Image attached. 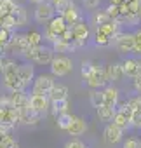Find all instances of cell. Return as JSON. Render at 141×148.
<instances>
[{
	"instance_id": "83f0119b",
	"label": "cell",
	"mask_w": 141,
	"mask_h": 148,
	"mask_svg": "<svg viewBox=\"0 0 141 148\" xmlns=\"http://www.w3.org/2000/svg\"><path fill=\"white\" fill-rule=\"evenodd\" d=\"M51 112L56 117L66 113L68 112V99H64V101H51Z\"/></svg>"
},
{
	"instance_id": "52a82bcc",
	"label": "cell",
	"mask_w": 141,
	"mask_h": 148,
	"mask_svg": "<svg viewBox=\"0 0 141 148\" xmlns=\"http://www.w3.org/2000/svg\"><path fill=\"white\" fill-rule=\"evenodd\" d=\"M51 110V99L49 96H38V94H30V112L37 115H45Z\"/></svg>"
},
{
	"instance_id": "d4e9b609",
	"label": "cell",
	"mask_w": 141,
	"mask_h": 148,
	"mask_svg": "<svg viewBox=\"0 0 141 148\" xmlns=\"http://www.w3.org/2000/svg\"><path fill=\"white\" fill-rule=\"evenodd\" d=\"M14 18H16L18 28H23V26L28 23V12H26V9H25L21 4H18V7H16V11H14Z\"/></svg>"
},
{
	"instance_id": "74e56055",
	"label": "cell",
	"mask_w": 141,
	"mask_h": 148,
	"mask_svg": "<svg viewBox=\"0 0 141 148\" xmlns=\"http://www.w3.org/2000/svg\"><path fill=\"white\" fill-rule=\"evenodd\" d=\"M134 54L141 56V30L134 32Z\"/></svg>"
},
{
	"instance_id": "7c38bea8",
	"label": "cell",
	"mask_w": 141,
	"mask_h": 148,
	"mask_svg": "<svg viewBox=\"0 0 141 148\" xmlns=\"http://www.w3.org/2000/svg\"><path fill=\"white\" fill-rule=\"evenodd\" d=\"M18 77H19V80L28 87L30 84H33V80H35V66L31 64V63H21L19 66H18Z\"/></svg>"
},
{
	"instance_id": "e575fe53",
	"label": "cell",
	"mask_w": 141,
	"mask_h": 148,
	"mask_svg": "<svg viewBox=\"0 0 141 148\" xmlns=\"http://www.w3.org/2000/svg\"><path fill=\"white\" fill-rule=\"evenodd\" d=\"M122 148H141V139H138V138H127L122 143Z\"/></svg>"
},
{
	"instance_id": "7bdbcfd3",
	"label": "cell",
	"mask_w": 141,
	"mask_h": 148,
	"mask_svg": "<svg viewBox=\"0 0 141 148\" xmlns=\"http://www.w3.org/2000/svg\"><path fill=\"white\" fill-rule=\"evenodd\" d=\"M124 4H127L125 0H110V5H115V7H122Z\"/></svg>"
},
{
	"instance_id": "6da1fadb",
	"label": "cell",
	"mask_w": 141,
	"mask_h": 148,
	"mask_svg": "<svg viewBox=\"0 0 141 148\" xmlns=\"http://www.w3.org/2000/svg\"><path fill=\"white\" fill-rule=\"evenodd\" d=\"M49 68H51V75L52 77L61 79V77H66V75H70V73L73 71V61L64 54H57V56H54Z\"/></svg>"
},
{
	"instance_id": "ac0fdd59",
	"label": "cell",
	"mask_w": 141,
	"mask_h": 148,
	"mask_svg": "<svg viewBox=\"0 0 141 148\" xmlns=\"http://www.w3.org/2000/svg\"><path fill=\"white\" fill-rule=\"evenodd\" d=\"M68 28H70V26L66 25V21H64V19H63V16H59V14H57V16H56V18L47 25V30H51V32H52L54 35H57V37H61Z\"/></svg>"
},
{
	"instance_id": "cb8c5ba5",
	"label": "cell",
	"mask_w": 141,
	"mask_h": 148,
	"mask_svg": "<svg viewBox=\"0 0 141 148\" xmlns=\"http://www.w3.org/2000/svg\"><path fill=\"white\" fill-rule=\"evenodd\" d=\"M73 115L70 113V112H66V113H63V115H57L56 117V125L59 127V129H63V131H68V127L72 125V122H73Z\"/></svg>"
},
{
	"instance_id": "44dd1931",
	"label": "cell",
	"mask_w": 141,
	"mask_h": 148,
	"mask_svg": "<svg viewBox=\"0 0 141 148\" xmlns=\"http://www.w3.org/2000/svg\"><path fill=\"white\" fill-rule=\"evenodd\" d=\"M89 101H91V105L98 110V108H101L103 105H105V94H103V89H92L91 92H89Z\"/></svg>"
},
{
	"instance_id": "4316f807",
	"label": "cell",
	"mask_w": 141,
	"mask_h": 148,
	"mask_svg": "<svg viewBox=\"0 0 141 148\" xmlns=\"http://www.w3.org/2000/svg\"><path fill=\"white\" fill-rule=\"evenodd\" d=\"M108 21H112V19H110L106 9H105V11H94V14H92V25L103 26V25H106Z\"/></svg>"
},
{
	"instance_id": "5bb4252c",
	"label": "cell",
	"mask_w": 141,
	"mask_h": 148,
	"mask_svg": "<svg viewBox=\"0 0 141 148\" xmlns=\"http://www.w3.org/2000/svg\"><path fill=\"white\" fill-rule=\"evenodd\" d=\"M122 136H124V131H120V129H118L117 125H113V124H106V127H105V131H103V138H105L106 145L113 146V145L120 143V141H122Z\"/></svg>"
},
{
	"instance_id": "f6af8a7d",
	"label": "cell",
	"mask_w": 141,
	"mask_h": 148,
	"mask_svg": "<svg viewBox=\"0 0 141 148\" xmlns=\"http://www.w3.org/2000/svg\"><path fill=\"white\" fill-rule=\"evenodd\" d=\"M28 2H31V4H35V5H38V4H42V2H47V0H28Z\"/></svg>"
},
{
	"instance_id": "8992f818",
	"label": "cell",
	"mask_w": 141,
	"mask_h": 148,
	"mask_svg": "<svg viewBox=\"0 0 141 148\" xmlns=\"http://www.w3.org/2000/svg\"><path fill=\"white\" fill-rule=\"evenodd\" d=\"M72 35H73L72 44H73V47H75V49H79V47L86 45V44H87V40H89V35H91L89 25H87L86 21H79L77 25H73V26H72Z\"/></svg>"
},
{
	"instance_id": "4dcf8cb0",
	"label": "cell",
	"mask_w": 141,
	"mask_h": 148,
	"mask_svg": "<svg viewBox=\"0 0 141 148\" xmlns=\"http://www.w3.org/2000/svg\"><path fill=\"white\" fill-rule=\"evenodd\" d=\"M94 68H96V64H94L92 61H84V63H82V66H80V73H82V77H84V79H87L91 73L94 71Z\"/></svg>"
},
{
	"instance_id": "4fadbf2b",
	"label": "cell",
	"mask_w": 141,
	"mask_h": 148,
	"mask_svg": "<svg viewBox=\"0 0 141 148\" xmlns=\"http://www.w3.org/2000/svg\"><path fill=\"white\" fill-rule=\"evenodd\" d=\"M28 49H30V44H28L26 35H23V33H16V35H12L11 49H9L12 54H19V56H23Z\"/></svg>"
},
{
	"instance_id": "836d02e7",
	"label": "cell",
	"mask_w": 141,
	"mask_h": 148,
	"mask_svg": "<svg viewBox=\"0 0 141 148\" xmlns=\"http://www.w3.org/2000/svg\"><path fill=\"white\" fill-rule=\"evenodd\" d=\"M2 148H19V141L14 138V136H7L4 141H2Z\"/></svg>"
},
{
	"instance_id": "9a60e30c",
	"label": "cell",
	"mask_w": 141,
	"mask_h": 148,
	"mask_svg": "<svg viewBox=\"0 0 141 148\" xmlns=\"http://www.w3.org/2000/svg\"><path fill=\"white\" fill-rule=\"evenodd\" d=\"M103 94H105V106H110V108H115L118 106V101H120V92L115 86H106L103 89Z\"/></svg>"
},
{
	"instance_id": "8d00e7d4",
	"label": "cell",
	"mask_w": 141,
	"mask_h": 148,
	"mask_svg": "<svg viewBox=\"0 0 141 148\" xmlns=\"http://www.w3.org/2000/svg\"><path fill=\"white\" fill-rule=\"evenodd\" d=\"M131 127L141 129V112H132V115H131Z\"/></svg>"
},
{
	"instance_id": "2e32d148",
	"label": "cell",
	"mask_w": 141,
	"mask_h": 148,
	"mask_svg": "<svg viewBox=\"0 0 141 148\" xmlns=\"http://www.w3.org/2000/svg\"><path fill=\"white\" fill-rule=\"evenodd\" d=\"M106 68V77H108V82H117V80H122L125 75H124V70H122V63H110Z\"/></svg>"
},
{
	"instance_id": "7dc6e473",
	"label": "cell",
	"mask_w": 141,
	"mask_h": 148,
	"mask_svg": "<svg viewBox=\"0 0 141 148\" xmlns=\"http://www.w3.org/2000/svg\"><path fill=\"white\" fill-rule=\"evenodd\" d=\"M125 2H131V0H125Z\"/></svg>"
},
{
	"instance_id": "60d3db41",
	"label": "cell",
	"mask_w": 141,
	"mask_h": 148,
	"mask_svg": "<svg viewBox=\"0 0 141 148\" xmlns=\"http://www.w3.org/2000/svg\"><path fill=\"white\" fill-rule=\"evenodd\" d=\"M132 89L136 91L138 96H141V75H138L136 79H132Z\"/></svg>"
},
{
	"instance_id": "f546056e",
	"label": "cell",
	"mask_w": 141,
	"mask_h": 148,
	"mask_svg": "<svg viewBox=\"0 0 141 148\" xmlns=\"http://www.w3.org/2000/svg\"><path fill=\"white\" fill-rule=\"evenodd\" d=\"M52 49L54 52H68V51H73V44H70V42H64V40H57L56 44H52Z\"/></svg>"
},
{
	"instance_id": "f1b7e54d",
	"label": "cell",
	"mask_w": 141,
	"mask_h": 148,
	"mask_svg": "<svg viewBox=\"0 0 141 148\" xmlns=\"http://www.w3.org/2000/svg\"><path fill=\"white\" fill-rule=\"evenodd\" d=\"M0 25H2V28H4V30H7V32H14V30L18 28V23H16L14 14L0 18Z\"/></svg>"
},
{
	"instance_id": "c3c4849f",
	"label": "cell",
	"mask_w": 141,
	"mask_h": 148,
	"mask_svg": "<svg viewBox=\"0 0 141 148\" xmlns=\"http://www.w3.org/2000/svg\"><path fill=\"white\" fill-rule=\"evenodd\" d=\"M0 148H2V145H0Z\"/></svg>"
},
{
	"instance_id": "ee69618b",
	"label": "cell",
	"mask_w": 141,
	"mask_h": 148,
	"mask_svg": "<svg viewBox=\"0 0 141 148\" xmlns=\"http://www.w3.org/2000/svg\"><path fill=\"white\" fill-rule=\"evenodd\" d=\"M4 63H5V56L0 54V73H2V70H4Z\"/></svg>"
},
{
	"instance_id": "ffe728a7",
	"label": "cell",
	"mask_w": 141,
	"mask_h": 148,
	"mask_svg": "<svg viewBox=\"0 0 141 148\" xmlns=\"http://www.w3.org/2000/svg\"><path fill=\"white\" fill-rule=\"evenodd\" d=\"M94 42H96V45H99V47H108V45L113 44V38H110L101 28H96V30H94Z\"/></svg>"
},
{
	"instance_id": "7402d4cb",
	"label": "cell",
	"mask_w": 141,
	"mask_h": 148,
	"mask_svg": "<svg viewBox=\"0 0 141 148\" xmlns=\"http://www.w3.org/2000/svg\"><path fill=\"white\" fill-rule=\"evenodd\" d=\"M98 112V117L101 122H106V124H112L113 122V117H115V108H110V106H101L96 110Z\"/></svg>"
},
{
	"instance_id": "603a6c76",
	"label": "cell",
	"mask_w": 141,
	"mask_h": 148,
	"mask_svg": "<svg viewBox=\"0 0 141 148\" xmlns=\"http://www.w3.org/2000/svg\"><path fill=\"white\" fill-rule=\"evenodd\" d=\"M16 7H18V4L14 0H0V18L14 14Z\"/></svg>"
},
{
	"instance_id": "1f68e13d",
	"label": "cell",
	"mask_w": 141,
	"mask_h": 148,
	"mask_svg": "<svg viewBox=\"0 0 141 148\" xmlns=\"http://www.w3.org/2000/svg\"><path fill=\"white\" fill-rule=\"evenodd\" d=\"M127 106L132 112H141V96H132L127 99Z\"/></svg>"
},
{
	"instance_id": "3957f363",
	"label": "cell",
	"mask_w": 141,
	"mask_h": 148,
	"mask_svg": "<svg viewBox=\"0 0 141 148\" xmlns=\"http://www.w3.org/2000/svg\"><path fill=\"white\" fill-rule=\"evenodd\" d=\"M131 115H132V110L127 106V101L124 103H118L117 110H115V117H113V125H117L120 131H127L131 127Z\"/></svg>"
},
{
	"instance_id": "d590c367",
	"label": "cell",
	"mask_w": 141,
	"mask_h": 148,
	"mask_svg": "<svg viewBox=\"0 0 141 148\" xmlns=\"http://www.w3.org/2000/svg\"><path fill=\"white\" fill-rule=\"evenodd\" d=\"M63 148H87L86 145H84V141H80L79 138H72L70 141H66L64 143V146Z\"/></svg>"
},
{
	"instance_id": "9c48e42d",
	"label": "cell",
	"mask_w": 141,
	"mask_h": 148,
	"mask_svg": "<svg viewBox=\"0 0 141 148\" xmlns=\"http://www.w3.org/2000/svg\"><path fill=\"white\" fill-rule=\"evenodd\" d=\"M54 56H56V54H54V49H52V47H45V45H42V47H37V49H35V54H33L31 63H35V64H42V66H51Z\"/></svg>"
},
{
	"instance_id": "e0dca14e",
	"label": "cell",
	"mask_w": 141,
	"mask_h": 148,
	"mask_svg": "<svg viewBox=\"0 0 141 148\" xmlns=\"http://www.w3.org/2000/svg\"><path fill=\"white\" fill-rule=\"evenodd\" d=\"M86 131H87V122H86L84 119H80V117H75L73 122H72V125L68 127L66 132H68L70 136H73V138H79V136H82Z\"/></svg>"
},
{
	"instance_id": "f35d334b",
	"label": "cell",
	"mask_w": 141,
	"mask_h": 148,
	"mask_svg": "<svg viewBox=\"0 0 141 148\" xmlns=\"http://www.w3.org/2000/svg\"><path fill=\"white\" fill-rule=\"evenodd\" d=\"M82 4L87 11H96L101 5V0H82Z\"/></svg>"
},
{
	"instance_id": "bcb514c9",
	"label": "cell",
	"mask_w": 141,
	"mask_h": 148,
	"mask_svg": "<svg viewBox=\"0 0 141 148\" xmlns=\"http://www.w3.org/2000/svg\"><path fill=\"white\" fill-rule=\"evenodd\" d=\"M134 2H136V4H138V7L141 9V0H134Z\"/></svg>"
},
{
	"instance_id": "484cf974",
	"label": "cell",
	"mask_w": 141,
	"mask_h": 148,
	"mask_svg": "<svg viewBox=\"0 0 141 148\" xmlns=\"http://www.w3.org/2000/svg\"><path fill=\"white\" fill-rule=\"evenodd\" d=\"M26 38H28V44H30V47H42V42H44V35L40 33V32H37V30H31V32H28L26 33Z\"/></svg>"
},
{
	"instance_id": "ab89813d",
	"label": "cell",
	"mask_w": 141,
	"mask_h": 148,
	"mask_svg": "<svg viewBox=\"0 0 141 148\" xmlns=\"http://www.w3.org/2000/svg\"><path fill=\"white\" fill-rule=\"evenodd\" d=\"M7 108H12L11 98L9 96H0V110H7Z\"/></svg>"
},
{
	"instance_id": "277c9868",
	"label": "cell",
	"mask_w": 141,
	"mask_h": 148,
	"mask_svg": "<svg viewBox=\"0 0 141 148\" xmlns=\"http://www.w3.org/2000/svg\"><path fill=\"white\" fill-rule=\"evenodd\" d=\"M86 84H87L91 89H103V87L110 86L108 77H106V68H105V66L96 64L94 71L91 73L87 79H86Z\"/></svg>"
},
{
	"instance_id": "30bf717a",
	"label": "cell",
	"mask_w": 141,
	"mask_h": 148,
	"mask_svg": "<svg viewBox=\"0 0 141 148\" xmlns=\"http://www.w3.org/2000/svg\"><path fill=\"white\" fill-rule=\"evenodd\" d=\"M59 16H63V19L66 21L68 26H73V25H77L79 21H82V12H80V9L77 7V4L73 2V0H70V4L66 5V9H64Z\"/></svg>"
},
{
	"instance_id": "d6986e66",
	"label": "cell",
	"mask_w": 141,
	"mask_h": 148,
	"mask_svg": "<svg viewBox=\"0 0 141 148\" xmlns=\"http://www.w3.org/2000/svg\"><path fill=\"white\" fill-rule=\"evenodd\" d=\"M49 99L51 101H64V99H68V87L64 84H56L52 87V91L49 92Z\"/></svg>"
},
{
	"instance_id": "ba28073f",
	"label": "cell",
	"mask_w": 141,
	"mask_h": 148,
	"mask_svg": "<svg viewBox=\"0 0 141 148\" xmlns=\"http://www.w3.org/2000/svg\"><path fill=\"white\" fill-rule=\"evenodd\" d=\"M113 45L118 52H124V54L134 52V33H127V32L118 33L113 40Z\"/></svg>"
},
{
	"instance_id": "7a4b0ae2",
	"label": "cell",
	"mask_w": 141,
	"mask_h": 148,
	"mask_svg": "<svg viewBox=\"0 0 141 148\" xmlns=\"http://www.w3.org/2000/svg\"><path fill=\"white\" fill-rule=\"evenodd\" d=\"M56 86L54 77L47 75V73H40L35 77L33 84H31V94H38V96H49V92L52 91V87Z\"/></svg>"
},
{
	"instance_id": "5b68a950",
	"label": "cell",
	"mask_w": 141,
	"mask_h": 148,
	"mask_svg": "<svg viewBox=\"0 0 141 148\" xmlns=\"http://www.w3.org/2000/svg\"><path fill=\"white\" fill-rule=\"evenodd\" d=\"M57 16L56 9L52 7V4L49 2H42L38 5H35V11H33V19L37 23H51L54 18Z\"/></svg>"
},
{
	"instance_id": "b9f144b4",
	"label": "cell",
	"mask_w": 141,
	"mask_h": 148,
	"mask_svg": "<svg viewBox=\"0 0 141 148\" xmlns=\"http://www.w3.org/2000/svg\"><path fill=\"white\" fill-rule=\"evenodd\" d=\"M9 134H11V131H7L5 127H2V125H0V145H2V141H4V139L9 136Z\"/></svg>"
},
{
	"instance_id": "8fae6325",
	"label": "cell",
	"mask_w": 141,
	"mask_h": 148,
	"mask_svg": "<svg viewBox=\"0 0 141 148\" xmlns=\"http://www.w3.org/2000/svg\"><path fill=\"white\" fill-rule=\"evenodd\" d=\"M122 70H124V75L136 79L138 75H141V59L138 58H125L122 61Z\"/></svg>"
},
{
	"instance_id": "d6a6232c",
	"label": "cell",
	"mask_w": 141,
	"mask_h": 148,
	"mask_svg": "<svg viewBox=\"0 0 141 148\" xmlns=\"http://www.w3.org/2000/svg\"><path fill=\"white\" fill-rule=\"evenodd\" d=\"M49 2L52 4V7L56 9V12H57V14H61V12L66 9V5L70 4V0H49Z\"/></svg>"
}]
</instances>
